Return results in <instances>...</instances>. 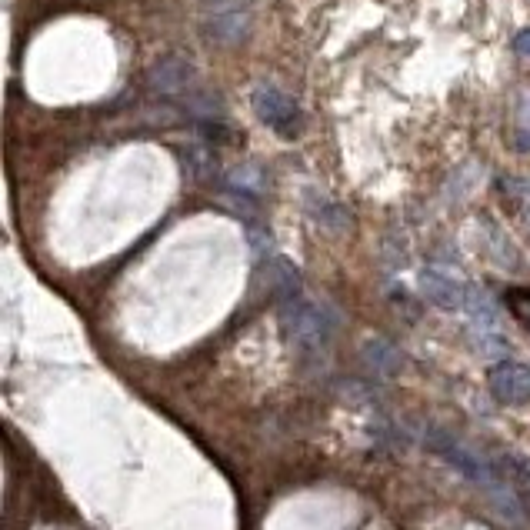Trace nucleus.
<instances>
[{
  "label": "nucleus",
  "instance_id": "1",
  "mask_svg": "<svg viewBox=\"0 0 530 530\" xmlns=\"http://www.w3.org/2000/svg\"><path fill=\"white\" fill-rule=\"evenodd\" d=\"M427 447L434 450V454L444 457L454 470H460V474H464L467 480H474V484H480L484 490H490V494L500 500V507H504L510 517H520L517 500L510 497V494H504V487H500V480H497L500 470H494L497 464H490L484 454H477L474 447L460 444L457 437L444 434V430H430V434H427Z\"/></svg>",
  "mask_w": 530,
  "mask_h": 530
},
{
  "label": "nucleus",
  "instance_id": "2",
  "mask_svg": "<svg viewBox=\"0 0 530 530\" xmlns=\"http://www.w3.org/2000/svg\"><path fill=\"white\" fill-rule=\"evenodd\" d=\"M280 324H284L287 337L294 340L300 350H310V354L324 350L337 334L334 310L324 304H314V300H307L304 294L280 304Z\"/></svg>",
  "mask_w": 530,
  "mask_h": 530
},
{
  "label": "nucleus",
  "instance_id": "3",
  "mask_svg": "<svg viewBox=\"0 0 530 530\" xmlns=\"http://www.w3.org/2000/svg\"><path fill=\"white\" fill-rule=\"evenodd\" d=\"M250 107L260 124H267L270 130H277L280 137H297L300 127H304V114H300L297 100L287 97L284 90L274 84H257L250 90Z\"/></svg>",
  "mask_w": 530,
  "mask_h": 530
},
{
  "label": "nucleus",
  "instance_id": "4",
  "mask_svg": "<svg viewBox=\"0 0 530 530\" xmlns=\"http://www.w3.org/2000/svg\"><path fill=\"white\" fill-rule=\"evenodd\" d=\"M490 394L507 407H527L530 404V367L520 360H500L487 374Z\"/></svg>",
  "mask_w": 530,
  "mask_h": 530
},
{
  "label": "nucleus",
  "instance_id": "5",
  "mask_svg": "<svg viewBox=\"0 0 530 530\" xmlns=\"http://www.w3.org/2000/svg\"><path fill=\"white\" fill-rule=\"evenodd\" d=\"M194 64L184 57V54H167L160 57L154 67L147 70V90L157 97H174V94H184L190 87V80H194Z\"/></svg>",
  "mask_w": 530,
  "mask_h": 530
},
{
  "label": "nucleus",
  "instance_id": "6",
  "mask_svg": "<svg viewBox=\"0 0 530 530\" xmlns=\"http://www.w3.org/2000/svg\"><path fill=\"white\" fill-rule=\"evenodd\" d=\"M467 290L470 287L444 274V270H424V274H420V294H424L430 304H437L440 310H464Z\"/></svg>",
  "mask_w": 530,
  "mask_h": 530
},
{
  "label": "nucleus",
  "instance_id": "7",
  "mask_svg": "<svg viewBox=\"0 0 530 530\" xmlns=\"http://www.w3.org/2000/svg\"><path fill=\"white\" fill-rule=\"evenodd\" d=\"M207 40L214 44H237V40L247 37L250 30V10L247 7H217L214 14L207 17Z\"/></svg>",
  "mask_w": 530,
  "mask_h": 530
},
{
  "label": "nucleus",
  "instance_id": "8",
  "mask_svg": "<svg viewBox=\"0 0 530 530\" xmlns=\"http://www.w3.org/2000/svg\"><path fill=\"white\" fill-rule=\"evenodd\" d=\"M224 190L237 200H257L267 190V170L257 164H237L224 177Z\"/></svg>",
  "mask_w": 530,
  "mask_h": 530
},
{
  "label": "nucleus",
  "instance_id": "9",
  "mask_svg": "<svg viewBox=\"0 0 530 530\" xmlns=\"http://www.w3.org/2000/svg\"><path fill=\"white\" fill-rule=\"evenodd\" d=\"M267 280H270V290H274V297L280 300V304L290 297H300V277H297V267L290 264V260H280V257L270 260Z\"/></svg>",
  "mask_w": 530,
  "mask_h": 530
},
{
  "label": "nucleus",
  "instance_id": "10",
  "mask_svg": "<svg viewBox=\"0 0 530 530\" xmlns=\"http://www.w3.org/2000/svg\"><path fill=\"white\" fill-rule=\"evenodd\" d=\"M180 164H184L187 170V177H194V180H217L220 174V164H217V154L210 147L204 144H194V147H187L184 154H180Z\"/></svg>",
  "mask_w": 530,
  "mask_h": 530
},
{
  "label": "nucleus",
  "instance_id": "11",
  "mask_svg": "<svg viewBox=\"0 0 530 530\" xmlns=\"http://www.w3.org/2000/svg\"><path fill=\"white\" fill-rule=\"evenodd\" d=\"M364 354L370 360V367L377 370V374H397L400 367V354L394 347L387 344V340H370V344L364 347Z\"/></svg>",
  "mask_w": 530,
  "mask_h": 530
},
{
  "label": "nucleus",
  "instance_id": "12",
  "mask_svg": "<svg viewBox=\"0 0 530 530\" xmlns=\"http://www.w3.org/2000/svg\"><path fill=\"white\" fill-rule=\"evenodd\" d=\"M504 300H507L510 314H514L520 324L530 330V287H510L504 294Z\"/></svg>",
  "mask_w": 530,
  "mask_h": 530
},
{
  "label": "nucleus",
  "instance_id": "13",
  "mask_svg": "<svg viewBox=\"0 0 530 530\" xmlns=\"http://www.w3.org/2000/svg\"><path fill=\"white\" fill-rule=\"evenodd\" d=\"M317 224L327 227V230H344L350 224V214L340 204H324V207H320V214H317Z\"/></svg>",
  "mask_w": 530,
  "mask_h": 530
},
{
  "label": "nucleus",
  "instance_id": "14",
  "mask_svg": "<svg viewBox=\"0 0 530 530\" xmlns=\"http://www.w3.org/2000/svg\"><path fill=\"white\" fill-rule=\"evenodd\" d=\"M200 134H204L207 140H214V144H234L237 140L234 127L220 124V120H204V124H200Z\"/></svg>",
  "mask_w": 530,
  "mask_h": 530
},
{
  "label": "nucleus",
  "instance_id": "15",
  "mask_svg": "<svg viewBox=\"0 0 530 530\" xmlns=\"http://www.w3.org/2000/svg\"><path fill=\"white\" fill-rule=\"evenodd\" d=\"M514 50H517V54L530 57V30H520V34L514 37Z\"/></svg>",
  "mask_w": 530,
  "mask_h": 530
}]
</instances>
